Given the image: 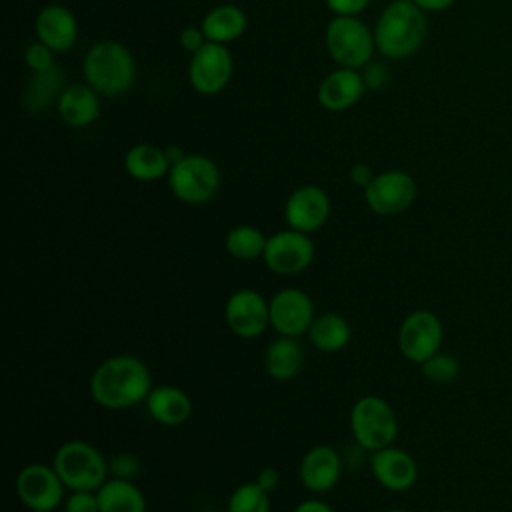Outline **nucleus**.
Instances as JSON below:
<instances>
[{"instance_id": "nucleus-21", "label": "nucleus", "mask_w": 512, "mask_h": 512, "mask_svg": "<svg viewBox=\"0 0 512 512\" xmlns=\"http://www.w3.org/2000/svg\"><path fill=\"white\" fill-rule=\"evenodd\" d=\"M58 116L72 128H86L100 116V94L90 84H72L56 100Z\"/></svg>"}, {"instance_id": "nucleus-9", "label": "nucleus", "mask_w": 512, "mask_h": 512, "mask_svg": "<svg viewBox=\"0 0 512 512\" xmlns=\"http://www.w3.org/2000/svg\"><path fill=\"white\" fill-rule=\"evenodd\" d=\"M314 242L310 234L286 228L268 236L262 260L268 270L280 276L304 272L314 260Z\"/></svg>"}, {"instance_id": "nucleus-36", "label": "nucleus", "mask_w": 512, "mask_h": 512, "mask_svg": "<svg viewBox=\"0 0 512 512\" xmlns=\"http://www.w3.org/2000/svg\"><path fill=\"white\" fill-rule=\"evenodd\" d=\"M370 0H326L328 10L334 16H358L366 10Z\"/></svg>"}, {"instance_id": "nucleus-44", "label": "nucleus", "mask_w": 512, "mask_h": 512, "mask_svg": "<svg viewBox=\"0 0 512 512\" xmlns=\"http://www.w3.org/2000/svg\"><path fill=\"white\" fill-rule=\"evenodd\" d=\"M28 512H42V510H28Z\"/></svg>"}, {"instance_id": "nucleus-18", "label": "nucleus", "mask_w": 512, "mask_h": 512, "mask_svg": "<svg viewBox=\"0 0 512 512\" xmlns=\"http://www.w3.org/2000/svg\"><path fill=\"white\" fill-rule=\"evenodd\" d=\"M36 36L54 52H68L78 40V20L66 6H44L34 22Z\"/></svg>"}, {"instance_id": "nucleus-42", "label": "nucleus", "mask_w": 512, "mask_h": 512, "mask_svg": "<svg viewBox=\"0 0 512 512\" xmlns=\"http://www.w3.org/2000/svg\"><path fill=\"white\" fill-rule=\"evenodd\" d=\"M384 512H410V510H404V508H390V510H384Z\"/></svg>"}, {"instance_id": "nucleus-4", "label": "nucleus", "mask_w": 512, "mask_h": 512, "mask_svg": "<svg viewBox=\"0 0 512 512\" xmlns=\"http://www.w3.org/2000/svg\"><path fill=\"white\" fill-rule=\"evenodd\" d=\"M52 466L66 490H98L108 480L106 456L86 440L62 442L52 458Z\"/></svg>"}, {"instance_id": "nucleus-6", "label": "nucleus", "mask_w": 512, "mask_h": 512, "mask_svg": "<svg viewBox=\"0 0 512 512\" xmlns=\"http://www.w3.org/2000/svg\"><path fill=\"white\" fill-rule=\"evenodd\" d=\"M220 168L204 154H186L168 172V186L172 194L192 206L210 202L220 190Z\"/></svg>"}, {"instance_id": "nucleus-33", "label": "nucleus", "mask_w": 512, "mask_h": 512, "mask_svg": "<svg viewBox=\"0 0 512 512\" xmlns=\"http://www.w3.org/2000/svg\"><path fill=\"white\" fill-rule=\"evenodd\" d=\"M138 470H140V462L130 452H118L108 460V472L112 474V478L132 480L138 474Z\"/></svg>"}, {"instance_id": "nucleus-41", "label": "nucleus", "mask_w": 512, "mask_h": 512, "mask_svg": "<svg viewBox=\"0 0 512 512\" xmlns=\"http://www.w3.org/2000/svg\"><path fill=\"white\" fill-rule=\"evenodd\" d=\"M164 152H166V158H168V162H170V166H174V164H178L186 154H184V150L180 148V146H174V144H170V146H164Z\"/></svg>"}, {"instance_id": "nucleus-11", "label": "nucleus", "mask_w": 512, "mask_h": 512, "mask_svg": "<svg viewBox=\"0 0 512 512\" xmlns=\"http://www.w3.org/2000/svg\"><path fill=\"white\" fill-rule=\"evenodd\" d=\"M224 320L238 338L252 340L270 328V304L254 288H238L224 302Z\"/></svg>"}, {"instance_id": "nucleus-29", "label": "nucleus", "mask_w": 512, "mask_h": 512, "mask_svg": "<svg viewBox=\"0 0 512 512\" xmlns=\"http://www.w3.org/2000/svg\"><path fill=\"white\" fill-rule=\"evenodd\" d=\"M270 508V492H266L256 480L236 486L226 504V512H270Z\"/></svg>"}, {"instance_id": "nucleus-16", "label": "nucleus", "mask_w": 512, "mask_h": 512, "mask_svg": "<svg viewBox=\"0 0 512 512\" xmlns=\"http://www.w3.org/2000/svg\"><path fill=\"white\" fill-rule=\"evenodd\" d=\"M368 462L374 480L390 492H406L418 480V464L414 456L394 444L370 452Z\"/></svg>"}, {"instance_id": "nucleus-34", "label": "nucleus", "mask_w": 512, "mask_h": 512, "mask_svg": "<svg viewBox=\"0 0 512 512\" xmlns=\"http://www.w3.org/2000/svg\"><path fill=\"white\" fill-rule=\"evenodd\" d=\"M362 78H364V84L368 90H380L388 84L390 80V70L386 64L382 62H376V60H370L364 68H362Z\"/></svg>"}, {"instance_id": "nucleus-13", "label": "nucleus", "mask_w": 512, "mask_h": 512, "mask_svg": "<svg viewBox=\"0 0 512 512\" xmlns=\"http://www.w3.org/2000/svg\"><path fill=\"white\" fill-rule=\"evenodd\" d=\"M234 72V58L226 44L206 42L198 52L192 54L188 66L190 86L202 96H214L222 92Z\"/></svg>"}, {"instance_id": "nucleus-43", "label": "nucleus", "mask_w": 512, "mask_h": 512, "mask_svg": "<svg viewBox=\"0 0 512 512\" xmlns=\"http://www.w3.org/2000/svg\"><path fill=\"white\" fill-rule=\"evenodd\" d=\"M436 512H456V510H450V508H442V510H436Z\"/></svg>"}, {"instance_id": "nucleus-1", "label": "nucleus", "mask_w": 512, "mask_h": 512, "mask_svg": "<svg viewBox=\"0 0 512 512\" xmlns=\"http://www.w3.org/2000/svg\"><path fill=\"white\" fill-rule=\"evenodd\" d=\"M152 388L148 366L132 354H116L102 360L88 382L92 400L106 410L132 408L144 402Z\"/></svg>"}, {"instance_id": "nucleus-7", "label": "nucleus", "mask_w": 512, "mask_h": 512, "mask_svg": "<svg viewBox=\"0 0 512 512\" xmlns=\"http://www.w3.org/2000/svg\"><path fill=\"white\" fill-rule=\"evenodd\" d=\"M326 48L342 68H364L374 54V32L356 16H334L326 26Z\"/></svg>"}, {"instance_id": "nucleus-25", "label": "nucleus", "mask_w": 512, "mask_h": 512, "mask_svg": "<svg viewBox=\"0 0 512 512\" xmlns=\"http://www.w3.org/2000/svg\"><path fill=\"white\" fill-rule=\"evenodd\" d=\"M308 338H310L312 346L318 348L320 352L334 354L348 346V342L352 338V328H350V322L342 314L322 312L320 316L314 318V322L308 330Z\"/></svg>"}, {"instance_id": "nucleus-19", "label": "nucleus", "mask_w": 512, "mask_h": 512, "mask_svg": "<svg viewBox=\"0 0 512 512\" xmlns=\"http://www.w3.org/2000/svg\"><path fill=\"white\" fill-rule=\"evenodd\" d=\"M366 92L362 72L354 68L332 70L318 86V102L328 112H344L352 108Z\"/></svg>"}, {"instance_id": "nucleus-3", "label": "nucleus", "mask_w": 512, "mask_h": 512, "mask_svg": "<svg viewBox=\"0 0 512 512\" xmlns=\"http://www.w3.org/2000/svg\"><path fill=\"white\" fill-rule=\"evenodd\" d=\"M82 72L100 96H122L136 80V60L122 42L102 40L86 52Z\"/></svg>"}, {"instance_id": "nucleus-2", "label": "nucleus", "mask_w": 512, "mask_h": 512, "mask_svg": "<svg viewBox=\"0 0 512 512\" xmlns=\"http://www.w3.org/2000/svg\"><path fill=\"white\" fill-rule=\"evenodd\" d=\"M372 32L376 50L382 56L402 60L422 46L428 22L424 10H420L412 0H392L380 12Z\"/></svg>"}, {"instance_id": "nucleus-39", "label": "nucleus", "mask_w": 512, "mask_h": 512, "mask_svg": "<svg viewBox=\"0 0 512 512\" xmlns=\"http://www.w3.org/2000/svg\"><path fill=\"white\" fill-rule=\"evenodd\" d=\"M294 512H334L330 504L318 500V498H310V500H302L300 504H296Z\"/></svg>"}, {"instance_id": "nucleus-14", "label": "nucleus", "mask_w": 512, "mask_h": 512, "mask_svg": "<svg viewBox=\"0 0 512 512\" xmlns=\"http://www.w3.org/2000/svg\"><path fill=\"white\" fill-rule=\"evenodd\" d=\"M270 328L278 336L298 338L308 334L316 314L312 298L294 286L278 290L270 300Z\"/></svg>"}, {"instance_id": "nucleus-5", "label": "nucleus", "mask_w": 512, "mask_h": 512, "mask_svg": "<svg viewBox=\"0 0 512 512\" xmlns=\"http://www.w3.org/2000/svg\"><path fill=\"white\" fill-rule=\"evenodd\" d=\"M350 430L354 442L366 452L392 446L398 436V416L388 400L366 394L350 410Z\"/></svg>"}, {"instance_id": "nucleus-24", "label": "nucleus", "mask_w": 512, "mask_h": 512, "mask_svg": "<svg viewBox=\"0 0 512 512\" xmlns=\"http://www.w3.org/2000/svg\"><path fill=\"white\" fill-rule=\"evenodd\" d=\"M248 20L242 8L234 4H220L212 8L200 22L202 32L206 34L208 42L228 44L238 40L246 32Z\"/></svg>"}, {"instance_id": "nucleus-32", "label": "nucleus", "mask_w": 512, "mask_h": 512, "mask_svg": "<svg viewBox=\"0 0 512 512\" xmlns=\"http://www.w3.org/2000/svg\"><path fill=\"white\" fill-rule=\"evenodd\" d=\"M64 512H100L96 490H72L64 498Z\"/></svg>"}, {"instance_id": "nucleus-28", "label": "nucleus", "mask_w": 512, "mask_h": 512, "mask_svg": "<svg viewBox=\"0 0 512 512\" xmlns=\"http://www.w3.org/2000/svg\"><path fill=\"white\" fill-rule=\"evenodd\" d=\"M266 242L268 238L260 228L252 224H238L228 230L224 238V248L232 258L248 262V260L262 258Z\"/></svg>"}, {"instance_id": "nucleus-23", "label": "nucleus", "mask_w": 512, "mask_h": 512, "mask_svg": "<svg viewBox=\"0 0 512 512\" xmlns=\"http://www.w3.org/2000/svg\"><path fill=\"white\" fill-rule=\"evenodd\" d=\"M170 168L172 166L166 158L164 148L150 144V142L134 144L124 154V170L130 178H134L138 182L160 180L162 176H168Z\"/></svg>"}, {"instance_id": "nucleus-26", "label": "nucleus", "mask_w": 512, "mask_h": 512, "mask_svg": "<svg viewBox=\"0 0 512 512\" xmlns=\"http://www.w3.org/2000/svg\"><path fill=\"white\" fill-rule=\"evenodd\" d=\"M96 494L100 512H146V496L132 480L108 478Z\"/></svg>"}, {"instance_id": "nucleus-10", "label": "nucleus", "mask_w": 512, "mask_h": 512, "mask_svg": "<svg viewBox=\"0 0 512 512\" xmlns=\"http://www.w3.org/2000/svg\"><path fill=\"white\" fill-rule=\"evenodd\" d=\"M64 490L54 466L30 462L16 474V494L28 510L54 512L64 502Z\"/></svg>"}, {"instance_id": "nucleus-40", "label": "nucleus", "mask_w": 512, "mask_h": 512, "mask_svg": "<svg viewBox=\"0 0 512 512\" xmlns=\"http://www.w3.org/2000/svg\"><path fill=\"white\" fill-rule=\"evenodd\" d=\"M424 12H440L450 8L456 0H412Z\"/></svg>"}, {"instance_id": "nucleus-8", "label": "nucleus", "mask_w": 512, "mask_h": 512, "mask_svg": "<svg viewBox=\"0 0 512 512\" xmlns=\"http://www.w3.org/2000/svg\"><path fill=\"white\" fill-rule=\"evenodd\" d=\"M444 338V328L440 318L432 310H412L404 316L398 328V350L400 354L414 364H422L436 352Z\"/></svg>"}, {"instance_id": "nucleus-20", "label": "nucleus", "mask_w": 512, "mask_h": 512, "mask_svg": "<svg viewBox=\"0 0 512 512\" xmlns=\"http://www.w3.org/2000/svg\"><path fill=\"white\" fill-rule=\"evenodd\" d=\"M150 418L162 426H180L192 416L190 396L172 384L154 386L144 400Z\"/></svg>"}, {"instance_id": "nucleus-35", "label": "nucleus", "mask_w": 512, "mask_h": 512, "mask_svg": "<svg viewBox=\"0 0 512 512\" xmlns=\"http://www.w3.org/2000/svg\"><path fill=\"white\" fill-rule=\"evenodd\" d=\"M178 42H180V46H182L186 52L194 54V52H198L202 46H206L208 38H206V34L202 32L200 26H186V28H182V32H180Z\"/></svg>"}, {"instance_id": "nucleus-17", "label": "nucleus", "mask_w": 512, "mask_h": 512, "mask_svg": "<svg viewBox=\"0 0 512 512\" xmlns=\"http://www.w3.org/2000/svg\"><path fill=\"white\" fill-rule=\"evenodd\" d=\"M344 462L336 448L328 444L312 446L300 460L298 476L302 486L312 494H324L336 488L342 478Z\"/></svg>"}, {"instance_id": "nucleus-27", "label": "nucleus", "mask_w": 512, "mask_h": 512, "mask_svg": "<svg viewBox=\"0 0 512 512\" xmlns=\"http://www.w3.org/2000/svg\"><path fill=\"white\" fill-rule=\"evenodd\" d=\"M64 90V72L54 64L48 70L32 72L26 84L22 104L30 114H42L54 100L60 98Z\"/></svg>"}, {"instance_id": "nucleus-31", "label": "nucleus", "mask_w": 512, "mask_h": 512, "mask_svg": "<svg viewBox=\"0 0 512 512\" xmlns=\"http://www.w3.org/2000/svg\"><path fill=\"white\" fill-rule=\"evenodd\" d=\"M24 62L32 72H42L54 66V50H50L46 44L32 42L24 50Z\"/></svg>"}, {"instance_id": "nucleus-15", "label": "nucleus", "mask_w": 512, "mask_h": 512, "mask_svg": "<svg viewBox=\"0 0 512 512\" xmlns=\"http://www.w3.org/2000/svg\"><path fill=\"white\" fill-rule=\"evenodd\" d=\"M330 216V198L326 190L316 184L298 186L284 204V218L288 228L312 234L320 230Z\"/></svg>"}, {"instance_id": "nucleus-22", "label": "nucleus", "mask_w": 512, "mask_h": 512, "mask_svg": "<svg viewBox=\"0 0 512 512\" xmlns=\"http://www.w3.org/2000/svg\"><path fill=\"white\" fill-rule=\"evenodd\" d=\"M304 366V350L298 338L278 336L264 350V370L272 380L286 382L300 374Z\"/></svg>"}, {"instance_id": "nucleus-37", "label": "nucleus", "mask_w": 512, "mask_h": 512, "mask_svg": "<svg viewBox=\"0 0 512 512\" xmlns=\"http://www.w3.org/2000/svg\"><path fill=\"white\" fill-rule=\"evenodd\" d=\"M374 172H372V168L366 164V162H356V164H352V168H350V180L356 184V186H360V188H366L372 180H374Z\"/></svg>"}, {"instance_id": "nucleus-12", "label": "nucleus", "mask_w": 512, "mask_h": 512, "mask_svg": "<svg viewBox=\"0 0 512 512\" xmlns=\"http://www.w3.org/2000/svg\"><path fill=\"white\" fill-rule=\"evenodd\" d=\"M416 194V180L404 170L380 172L364 188V200L378 216H396L408 210L416 200Z\"/></svg>"}, {"instance_id": "nucleus-30", "label": "nucleus", "mask_w": 512, "mask_h": 512, "mask_svg": "<svg viewBox=\"0 0 512 512\" xmlns=\"http://www.w3.org/2000/svg\"><path fill=\"white\" fill-rule=\"evenodd\" d=\"M420 370L426 380L434 384H450L460 376V362L448 352H436L420 364Z\"/></svg>"}, {"instance_id": "nucleus-38", "label": "nucleus", "mask_w": 512, "mask_h": 512, "mask_svg": "<svg viewBox=\"0 0 512 512\" xmlns=\"http://www.w3.org/2000/svg\"><path fill=\"white\" fill-rule=\"evenodd\" d=\"M256 482H258L266 492H274V490L278 488V484H280V472H278L276 468H272V466H266V468H262V470L258 472Z\"/></svg>"}]
</instances>
